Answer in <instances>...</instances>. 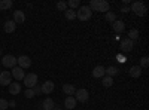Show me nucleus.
<instances>
[{"label": "nucleus", "mask_w": 149, "mask_h": 110, "mask_svg": "<svg viewBox=\"0 0 149 110\" xmlns=\"http://www.w3.org/2000/svg\"><path fill=\"white\" fill-rule=\"evenodd\" d=\"M93 15V10L88 6H81L79 10H76V18L81 21H88Z\"/></svg>", "instance_id": "nucleus-1"}, {"label": "nucleus", "mask_w": 149, "mask_h": 110, "mask_svg": "<svg viewBox=\"0 0 149 110\" xmlns=\"http://www.w3.org/2000/svg\"><path fill=\"white\" fill-rule=\"evenodd\" d=\"M22 82L27 86V89H33L37 85V75H34V73H27V75L24 76Z\"/></svg>", "instance_id": "nucleus-2"}, {"label": "nucleus", "mask_w": 149, "mask_h": 110, "mask_svg": "<svg viewBox=\"0 0 149 110\" xmlns=\"http://www.w3.org/2000/svg\"><path fill=\"white\" fill-rule=\"evenodd\" d=\"M131 10H133L137 17H145L146 12H148L146 5H145L143 2H134V3L131 5Z\"/></svg>", "instance_id": "nucleus-3"}, {"label": "nucleus", "mask_w": 149, "mask_h": 110, "mask_svg": "<svg viewBox=\"0 0 149 110\" xmlns=\"http://www.w3.org/2000/svg\"><path fill=\"white\" fill-rule=\"evenodd\" d=\"M74 100L76 101H81V103H85V101H88L90 98V92L86 91L85 88H81V89H76V92H74Z\"/></svg>", "instance_id": "nucleus-4"}, {"label": "nucleus", "mask_w": 149, "mask_h": 110, "mask_svg": "<svg viewBox=\"0 0 149 110\" xmlns=\"http://www.w3.org/2000/svg\"><path fill=\"white\" fill-rule=\"evenodd\" d=\"M2 64L8 68H14V67H17V58L14 55H5L2 58Z\"/></svg>", "instance_id": "nucleus-5"}, {"label": "nucleus", "mask_w": 149, "mask_h": 110, "mask_svg": "<svg viewBox=\"0 0 149 110\" xmlns=\"http://www.w3.org/2000/svg\"><path fill=\"white\" fill-rule=\"evenodd\" d=\"M119 48H121V51H122V52H130V51H133V48H134V42L130 40L128 37H125V39H122V40H121Z\"/></svg>", "instance_id": "nucleus-6"}, {"label": "nucleus", "mask_w": 149, "mask_h": 110, "mask_svg": "<svg viewBox=\"0 0 149 110\" xmlns=\"http://www.w3.org/2000/svg\"><path fill=\"white\" fill-rule=\"evenodd\" d=\"M12 83V75L9 71H0V85L2 86H9Z\"/></svg>", "instance_id": "nucleus-7"}, {"label": "nucleus", "mask_w": 149, "mask_h": 110, "mask_svg": "<svg viewBox=\"0 0 149 110\" xmlns=\"http://www.w3.org/2000/svg\"><path fill=\"white\" fill-rule=\"evenodd\" d=\"M17 64H18V67H21L22 70H24V68H29V67L31 66V59H30V57H27V55H21L19 58H17Z\"/></svg>", "instance_id": "nucleus-8"}, {"label": "nucleus", "mask_w": 149, "mask_h": 110, "mask_svg": "<svg viewBox=\"0 0 149 110\" xmlns=\"http://www.w3.org/2000/svg\"><path fill=\"white\" fill-rule=\"evenodd\" d=\"M10 75H12V77H15V79L19 82V80L24 79L26 73H24V70H22L21 67H14V68H12V71H10Z\"/></svg>", "instance_id": "nucleus-9"}, {"label": "nucleus", "mask_w": 149, "mask_h": 110, "mask_svg": "<svg viewBox=\"0 0 149 110\" xmlns=\"http://www.w3.org/2000/svg\"><path fill=\"white\" fill-rule=\"evenodd\" d=\"M40 88H42V92H43V94H51V92L54 91V88H55V85H54L52 80H46Z\"/></svg>", "instance_id": "nucleus-10"}, {"label": "nucleus", "mask_w": 149, "mask_h": 110, "mask_svg": "<svg viewBox=\"0 0 149 110\" xmlns=\"http://www.w3.org/2000/svg\"><path fill=\"white\" fill-rule=\"evenodd\" d=\"M14 21L15 24H24V21H26V15H24L22 10H15L14 12Z\"/></svg>", "instance_id": "nucleus-11"}, {"label": "nucleus", "mask_w": 149, "mask_h": 110, "mask_svg": "<svg viewBox=\"0 0 149 110\" xmlns=\"http://www.w3.org/2000/svg\"><path fill=\"white\" fill-rule=\"evenodd\" d=\"M93 77H95V79L104 77V67L103 66H95L93 68Z\"/></svg>", "instance_id": "nucleus-12"}, {"label": "nucleus", "mask_w": 149, "mask_h": 110, "mask_svg": "<svg viewBox=\"0 0 149 110\" xmlns=\"http://www.w3.org/2000/svg\"><path fill=\"white\" fill-rule=\"evenodd\" d=\"M19 92H21V83L12 82V83L9 85V94H10V95H18Z\"/></svg>", "instance_id": "nucleus-13"}, {"label": "nucleus", "mask_w": 149, "mask_h": 110, "mask_svg": "<svg viewBox=\"0 0 149 110\" xmlns=\"http://www.w3.org/2000/svg\"><path fill=\"white\" fill-rule=\"evenodd\" d=\"M63 92H64L67 97H73L74 92H76V88H74L73 85H70V83H64V85H63Z\"/></svg>", "instance_id": "nucleus-14"}, {"label": "nucleus", "mask_w": 149, "mask_h": 110, "mask_svg": "<svg viewBox=\"0 0 149 110\" xmlns=\"http://www.w3.org/2000/svg\"><path fill=\"white\" fill-rule=\"evenodd\" d=\"M128 75H130L131 77H140V75H142V67H140V66H133V67L128 70Z\"/></svg>", "instance_id": "nucleus-15"}, {"label": "nucleus", "mask_w": 149, "mask_h": 110, "mask_svg": "<svg viewBox=\"0 0 149 110\" xmlns=\"http://www.w3.org/2000/svg\"><path fill=\"white\" fill-rule=\"evenodd\" d=\"M112 27H113V30L116 33H122L124 30H125V24H124L122 21H119V19H116L115 22H112Z\"/></svg>", "instance_id": "nucleus-16"}, {"label": "nucleus", "mask_w": 149, "mask_h": 110, "mask_svg": "<svg viewBox=\"0 0 149 110\" xmlns=\"http://www.w3.org/2000/svg\"><path fill=\"white\" fill-rule=\"evenodd\" d=\"M3 28H5V31H6V33H12V31H15V28H17V24H15L14 21H12V19H8V21L5 22Z\"/></svg>", "instance_id": "nucleus-17"}, {"label": "nucleus", "mask_w": 149, "mask_h": 110, "mask_svg": "<svg viewBox=\"0 0 149 110\" xmlns=\"http://www.w3.org/2000/svg\"><path fill=\"white\" fill-rule=\"evenodd\" d=\"M97 12H109V3L106 2V0H98V9Z\"/></svg>", "instance_id": "nucleus-18"}, {"label": "nucleus", "mask_w": 149, "mask_h": 110, "mask_svg": "<svg viewBox=\"0 0 149 110\" xmlns=\"http://www.w3.org/2000/svg\"><path fill=\"white\" fill-rule=\"evenodd\" d=\"M42 106H43V110H52V109L55 107L52 98H45L43 103H42Z\"/></svg>", "instance_id": "nucleus-19"}, {"label": "nucleus", "mask_w": 149, "mask_h": 110, "mask_svg": "<svg viewBox=\"0 0 149 110\" xmlns=\"http://www.w3.org/2000/svg\"><path fill=\"white\" fill-rule=\"evenodd\" d=\"M118 68L116 67H113V66H112V67H107V68H104V76H109V77H113V76H116L118 75Z\"/></svg>", "instance_id": "nucleus-20"}, {"label": "nucleus", "mask_w": 149, "mask_h": 110, "mask_svg": "<svg viewBox=\"0 0 149 110\" xmlns=\"http://www.w3.org/2000/svg\"><path fill=\"white\" fill-rule=\"evenodd\" d=\"M64 106H66L69 110H72V109L76 107V100H74V97H67L66 101H64Z\"/></svg>", "instance_id": "nucleus-21"}, {"label": "nucleus", "mask_w": 149, "mask_h": 110, "mask_svg": "<svg viewBox=\"0 0 149 110\" xmlns=\"http://www.w3.org/2000/svg\"><path fill=\"white\" fill-rule=\"evenodd\" d=\"M64 17H66V19H69V21H73V19H76V10H73V9H66L64 10Z\"/></svg>", "instance_id": "nucleus-22"}, {"label": "nucleus", "mask_w": 149, "mask_h": 110, "mask_svg": "<svg viewBox=\"0 0 149 110\" xmlns=\"http://www.w3.org/2000/svg\"><path fill=\"white\" fill-rule=\"evenodd\" d=\"M12 0H0V9L2 10H6V9H10L12 8Z\"/></svg>", "instance_id": "nucleus-23"}, {"label": "nucleus", "mask_w": 149, "mask_h": 110, "mask_svg": "<svg viewBox=\"0 0 149 110\" xmlns=\"http://www.w3.org/2000/svg\"><path fill=\"white\" fill-rule=\"evenodd\" d=\"M137 37H139V30H137V28H131V30L128 31V39L134 42Z\"/></svg>", "instance_id": "nucleus-24"}, {"label": "nucleus", "mask_w": 149, "mask_h": 110, "mask_svg": "<svg viewBox=\"0 0 149 110\" xmlns=\"http://www.w3.org/2000/svg\"><path fill=\"white\" fill-rule=\"evenodd\" d=\"M103 86L104 88H110L112 86V85H113V77H109V76H104L103 77Z\"/></svg>", "instance_id": "nucleus-25"}, {"label": "nucleus", "mask_w": 149, "mask_h": 110, "mask_svg": "<svg viewBox=\"0 0 149 110\" xmlns=\"http://www.w3.org/2000/svg\"><path fill=\"white\" fill-rule=\"evenodd\" d=\"M104 18H106V21H109V22H115V21H116V17H115L113 12H106Z\"/></svg>", "instance_id": "nucleus-26"}, {"label": "nucleus", "mask_w": 149, "mask_h": 110, "mask_svg": "<svg viewBox=\"0 0 149 110\" xmlns=\"http://www.w3.org/2000/svg\"><path fill=\"white\" fill-rule=\"evenodd\" d=\"M81 3L78 2V0H69V2H67V8L69 9H73L74 10V8H78Z\"/></svg>", "instance_id": "nucleus-27"}, {"label": "nucleus", "mask_w": 149, "mask_h": 110, "mask_svg": "<svg viewBox=\"0 0 149 110\" xmlns=\"http://www.w3.org/2000/svg\"><path fill=\"white\" fill-rule=\"evenodd\" d=\"M66 9H67V2H58V3H57V10L64 12Z\"/></svg>", "instance_id": "nucleus-28"}, {"label": "nucleus", "mask_w": 149, "mask_h": 110, "mask_svg": "<svg viewBox=\"0 0 149 110\" xmlns=\"http://www.w3.org/2000/svg\"><path fill=\"white\" fill-rule=\"evenodd\" d=\"M149 66V58L148 57H143L142 59H140V67L143 68V67H148Z\"/></svg>", "instance_id": "nucleus-29"}, {"label": "nucleus", "mask_w": 149, "mask_h": 110, "mask_svg": "<svg viewBox=\"0 0 149 110\" xmlns=\"http://www.w3.org/2000/svg\"><path fill=\"white\" fill-rule=\"evenodd\" d=\"M24 95H26V98H33V97H34V91L33 89H26V91H24Z\"/></svg>", "instance_id": "nucleus-30"}, {"label": "nucleus", "mask_w": 149, "mask_h": 110, "mask_svg": "<svg viewBox=\"0 0 149 110\" xmlns=\"http://www.w3.org/2000/svg\"><path fill=\"white\" fill-rule=\"evenodd\" d=\"M8 107H9L8 101H6V100H3V98H0V110H6Z\"/></svg>", "instance_id": "nucleus-31"}, {"label": "nucleus", "mask_w": 149, "mask_h": 110, "mask_svg": "<svg viewBox=\"0 0 149 110\" xmlns=\"http://www.w3.org/2000/svg\"><path fill=\"white\" fill-rule=\"evenodd\" d=\"M33 91H34V95H39V94L42 92V88H40V86H37V85H36V86L33 88Z\"/></svg>", "instance_id": "nucleus-32"}, {"label": "nucleus", "mask_w": 149, "mask_h": 110, "mask_svg": "<svg viewBox=\"0 0 149 110\" xmlns=\"http://www.w3.org/2000/svg\"><path fill=\"white\" fill-rule=\"evenodd\" d=\"M121 10H122V12H124V14H125V12H128V10H130V8H128V6H127V5H124V6H122V9H121Z\"/></svg>", "instance_id": "nucleus-33"}, {"label": "nucleus", "mask_w": 149, "mask_h": 110, "mask_svg": "<svg viewBox=\"0 0 149 110\" xmlns=\"http://www.w3.org/2000/svg\"><path fill=\"white\" fill-rule=\"evenodd\" d=\"M8 104H9V106H10V107H14V106H15V101H9V103H8Z\"/></svg>", "instance_id": "nucleus-34"}, {"label": "nucleus", "mask_w": 149, "mask_h": 110, "mask_svg": "<svg viewBox=\"0 0 149 110\" xmlns=\"http://www.w3.org/2000/svg\"><path fill=\"white\" fill-rule=\"evenodd\" d=\"M0 57H2V48H0Z\"/></svg>", "instance_id": "nucleus-35"}, {"label": "nucleus", "mask_w": 149, "mask_h": 110, "mask_svg": "<svg viewBox=\"0 0 149 110\" xmlns=\"http://www.w3.org/2000/svg\"><path fill=\"white\" fill-rule=\"evenodd\" d=\"M55 110H61V109H55Z\"/></svg>", "instance_id": "nucleus-36"}, {"label": "nucleus", "mask_w": 149, "mask_h": 110, "mask_svg": "<svg viewBox=\"0 0 149 110\" xmlns=\"http://www.w3.org/2000/svg\"><path fill=\"white\" fill-rule=\"evenodd\" d=\"M0 71H2V70H0Z\"/></svg>", "instance_id": "nucleus-37"}]
</instances>
